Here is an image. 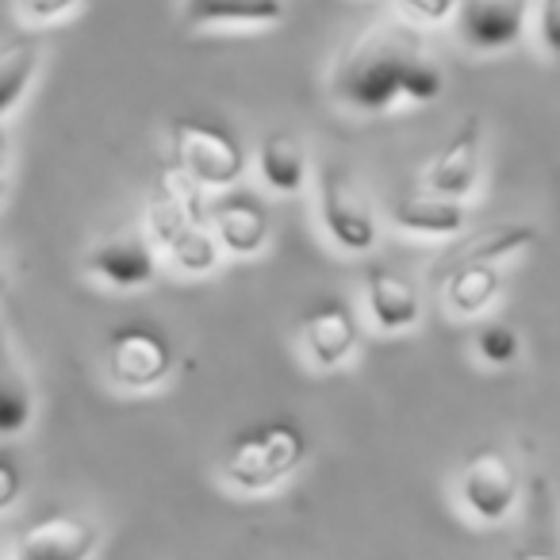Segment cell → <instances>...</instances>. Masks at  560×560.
<instances>
[{
	"label": "cell",
	"instance_id": "6da1fadb",
	"mask_svg": "<svg viewBox=\"0 0 560 560\" xmlns=\"http://www.w3.org/2000/svg\"><path fill=\"white\" fill-rule=\"evenodd\" d=\"M330 93L358 116H388L404 104H438L445 73L427 50L419 27L404 20H376L338 55Z\"/></svg>",
	"mask_w": 560,
	"mask_h": 560
},
{
	"label": "cell",
	"instance_id": "7a4b0ae2",
	"mask_svg": "<svg viewBox=\"0 0 560 560\" xmlns=\"http://www.w3.org/2000/svg\"><path fill=\"white\" fill-rule=\"evenodd\" d=\"M307 460V434L292 419H269L246 427L226 442L219 476L238 495H269L300 472Z\"/></svg>",
	"mask_w": 560,
	"mask_h": 560
},
{
	"label": "cell",
	"instance_id": "3957f363",
	"mask_svg": "<svg viewBox=\"0 0 560 560\" xmlns=\"http://www.w3.org/2000/svg\"><path fill=\"white\" fill-rule=\"evenodd\" d=\"M173 170H180L203 192H223L246 177V150L226 127L177 119L170 127Z\"/></svg>",
	"mask_w": 560,
	"mask_h": 560
},
{
	"label": "cell",
	"instance_id": "277c9868",
	"mask_svg": "<svg viewBox=\"0 0 560 560\" xmlns=\"http://www.w3.org/2000/svg\"><path fill=\"white\" fill-rule=\"evenodd\" d=\"M177 353L165 330L150 323H124L104 342V373L119 392H154L173 376Z\"/></svg>",
	"mask_w": 560,
	"mask_h": 560
},
{
	"label": "cell",
	"instance_id": "5b68a950",
	"mask_svg": "<svg viewBox=\"0 0 560 560\" xmlns=\"http://www.w3.org/2000/svg\"><path fill=\"white\" fill-rule=\"evenodd\" d=\"M315 185H319V219L327 238L342 254H369L381 238V226H376V211L365 185L346 165L319 170Z\"/></svg>",
	"mask_w": 560,
	"mask_h": 560
},
{
	"label": "cell",
	"instance_id": "8992f818",
	"mask_svg": "<svg viewBox=\"0 0 560 560\" xmlns=\"http://www.w3.org/2000/svg\"><path fill=\"white\" fill-rule=\"evenodd\" d=\"M457 495L460 506L483 526H499L514 514L522 495L518 468L499 445H480L465 457L457 472Z\"/></svg>",
	"mask_w": 560,
	"mask_h": 560
},
{
	"label": "cell",
	"instance_id": "52a82bcc",
	"mask_svg": "<svg viewBox=\"0 0 560 560\" xmlns=\"http://www.w3.org/2000/svg\"><path fill=\"white\" fill-rule=\"evenodd\" d=\"M203 223H208L211 238L219 249L231 257H254L269 246V211L257 196L242 192L238 185L215 192V200L203 203Z\"/></svg>",
	"mask_w": 560,
	"mask_h": 560
},
{
	"label": "cell",
	"instance_id": "ba28073f",
	"mask_svg": "<svg viewBox=\"0 0 560 560\" xmlns=\"http://www.w3.org/2000/svg\"><path fill=\"white\" fill-rule=\"evenodd\" d=\"M96 549H101V526L96 522L55 511L20 529L9 560H93Z\"/></svg>",
	"mask_w": 560,
	"mask_h": 560
},
{
	"label": "cell",
	"instance_id": "9c48e42d",
	"mask_svg": "<svg viewBox=\"0 0 560 560\" xmlns=\"http://www.w3.org/2000/svg\"><path fill=\"white\" fill-rule=\"evenodd\" d=\"M158 249L142 231H119L85 254V272L116 292H142L158 280Z\"/></svg>",
	"mask_w": 560,
	"mask_h": 560
},
{
	"label": "cell",
	"instance_id": "30bf717a",
	"mask_svg": "<svg viewBox=\"0 0 560 560\" xmlns=\"http://www.w3.org/2000/svg\"><path fill=\"white\" fill-rule=\"evenodd\" d=\"M453 16L468 50L499 55V50H511L526 32L529 0H457Z\"/></svg>",
	"mask_w": 560,
	"mask_h": 560
},
{
	"label": "cell",
	"instance_id": "8fae6325",
	"mask_svg": "<svg viewBox=\"0 0 560 560\" xmlns=\"http://www.w3.org/2000/svg\"><path fill=\"white\" fill-rule=\"evenodd\" d=\"M483 173V124L480 119H465L457 135L445 142L434 154V162L427 165L422 177V192L450 196V200H468L480 185Z\"/></svg>",
	"mask_w": 560,
	"mask_h": 560
},
{
	"label": "cell",
	"instance_id": "7c38bea8",
	"mask_svg": "<svg viewBox=\"0 0 560 560\" xmlns=\"http://www.w3.org/2000/svg\"><path fill=\"white\" fill-rule=\"evenodd\" d=\"M300 342H304V353L315 369L335 373L358 350V319H353V312L342 300L315 304L300 323Z\"/></svg>",
	"mask_w": 560,
	"mask_h": 560
},
{
	"label": "cell",
	"instance_id": "4fadbf2b",
	"mask_svg": "<svg viewBox=\"0 0 560 560\" xmlns=\"http://www.w3.org/2000/svg\"><path fill=\"white\" fill-rule=\"evenodd\" d=\"M365 312L384 335H407L422 323V292L415 280L388 265H369L365 269Z\"/></svg>",
	"mask_w": 560,
	"mask_h": 560
},
{
	"label": "cell",
	"instance_id": "5bb4252c",
	"mask_svg": "<svg viewBox=\"0 0 560 560\" xmlns=\"http://www.w3.org/2000/svg\"><path fill=\"white\" fill-rule=\"evenodd\" d=\"M537 242V226L529 223H495L483 231L468 234V238H453L450 249L438 257L434 277L442 280L445 272L465 269V265H503L511 257H518L522 249H529Z\"/></svg>",
	"mask_w": 560,
	"mask_h": 560
},
{
	"label": "cell",
	"instance_id": "9a60e30c",
	"mask_svg": "<svg viewBox=\"0 0 560 560\" xmlns=\"http://www.w3.org/2000/svg\"><path fill=\"white\" fill-rule=\"evenodd\" d=\"M392 223L404 234H415V238H438V242H453L465 234L468 226V208L465 200H450V196L438 192H411L399 196L392 203Z\"/></svg>",
	"mask_w": 560,
	"mask_h": 560
},
{
	"label": "cell",
	"instance_id": "2e32d148",
	"mask_svg": "<svg viewBox=\"0 0 560 560\" xmlns=\"http://www.w3.org/2000/svg\"><path fill=\"white\" fill-rule=\"evenodd\" d=\"M35 419V384L9 327L0 323V442L20 438Z\"/></svg>",
	"mask_w": 560,
	"mask_h": 560
},
{
	"label": "cell",
	"instance_id": "e0dca14e",
	"mask_svg": "<svg viewBox=\"0 0 560 560\" xmlns=\"http://www.w3.org/2000/svg\"><path fill=\"white\" fill-rule=\"evenodd\" d=\"M289 16L284 0H185V24L192 32H223V27H277Z\"/></svg>",
	"mask_w": 560,
	"mask_h": 560
},
{
	"label": "cell",
	"instance_id": "ac0fdd59",
	"mask_svg": "<svg viewBox=\"0 0 560 560\" xmlns=\"http://www.w3.org/2000/svg\"><path fill=\"white\" fill-rule=\"evenodd\" d=\"M257 177L269 192L277 196H300L312 180V162L296 135L272 131L257 147Z\"/></svg>",
	"mask_w": 560,
	"mask_h": 560
},
{
	"label": "cell",
	"instance_id": "d6986e66",
	"mask_svg": "<svg viewBox=\"0 0 560 560\" xmlns=\"http://www.w3.org/2000/svg\"><path fill=\"white\" fill-rule=\"evenodd\" d=\"M445 284V307L460 319H476V315L491 312L503 292V269L499 265H465L442 277Z\"/></svg>",
	"mask_w": 560,
	"mask_h": 560
},
{
	"label": "cell",
	"instance_id": "ffe728a7",
	"mask_svg": "<svg viewBox=\"0 0 560 560\" xmlns=\"http://www.w3.org/2000/svg\"><path fill=\"white\" fill-rule=\"evenodd\" d=\"M43 66V39L39 35H24V39L9 43L0 50V119L12 116L27 89L35 85Z\"/></svg>",
	"mask_w": 560,
	"mask_h": 560
},
{
	"label": "cell",
	"instance_id": "44dd1931",
	"mask_svg": "<svg viewBox=\"0 0 560 560\" xmlns=\"http://www.w3.org/2000/svg\"><path fill=\"white\" fill-rule=\"evenodd\" d=\"M158 254L170 257L173 269H180L185 277H211V272L219 269V257H223V249H219V242L211 238L208 223H203V219H196V223L180 226V231L173 234V238L165 242Z\"/></svg>",
	"mask_w": 560,
	"mask_h": 560
},
{
	"label": "cell",
	"instance_id": "7402d4cb",
	"mask_svg": "<svg viewBox=\"0 0 560 560\" xmlns=\"http://www.w3.org/2000/svg\"><path fill=\"white\" fill-rule=\"evenodd\" d=\"M476 358L488 369H511L522 358V335L514 323L491 319L476 330Z\"/></svg>",
	"mask_w": 560,
	"mask_h": 560
},
{
	"label": "cell",
	"instance_id": "603a6c76",
	"mask_svg": "<svg viewBox=\"0 0 560 560\" xmlns=\"http://www.w3.org/2000/svg\"><path fill=\"white\" fill-rule=\"evenodd\" d=\"M81 4L85 0H16V12L24 16V24L50 27V24H62L66 16H73Z\"/></svg>",
	"mask_w": 560,
	"mask_h": 560
},
{
	"label": "cell",
	"instance_id": "cb8c5ba5",
	"mask_svg": "<svg viewBox=\"0 0 560 560\" xmlns=\"http://www.w3.org/2000/svg\"><path fill=\"white\" fill-rule=\"evenodd\" d=\"M537 39L549 50V58H560V0H541V12H537Z\"/></svg>",
	"mask_w": 560,
	"mask_h": 560
},
{
	"label": "cell",
	"instance_id": "d4e9b609",
	"mask_svg": "<svg viewBox=\"0 0 560 560\" xmlns=\"http://www.w3.org/2000/svg\"><path fill=\"white\" fill-rule=\"evenodd\" d=\"M399 9L419 24H445L457 12V0H399Z\"/></svg>",
	"mask_w": 560,
	"mask_h": 560
},
{
	"label": "cell",
	"instance_id": "484cf974",
	"mask_svg": "<svg viewBox=\"0 0 560 560\" xmlns=\"http://www.w3.org/2000/svg\"><path fill=\"white\" fill-rule=\"evenodd\" d=\"M20 495H24V472H20L16 460L0 453V514L12 511L20 503Z\"/></svg>",
	"mask_w": 560,
	"mask_h": 560
},
{
	"label": "cell",
	"instance_id": "4316f807",
	"mask_svg": "<svg viewBox=\"0 0 560 560\" xmlns=\"http://www.w3.org/2000/svg\"><path fill=\"white\" fill-rule=\"evenodd\" d=\"M514 560H560L557 552H534V549H522L514 552Z\"/></svg>",
	"mask_w": 560,
	"mask_h": 560
},
{
	"label": "cell",
	"instance_id": "83f0119b",
	"mask_svg": "<svg viewBox=\"0 0 560 560\" xmlns=\"http://www.w3.org/2000/svg\"><path fill=\"white\" fill-rule=\"evenodd\" d=\"M4 158H9V135L0 131V173H4Z\"/></svg>",
	"mask_w": 560,
	"mask_h": 560
},
{
	"label": "cell",
	"instance_id": "f1b7e54d",
	"mask_svg": "<svg viewBox=\"0 0 560 560\" xmlns=\"http://www.w3.org/2000/svg\"><path fill=\"white\" fill-rule=\"evenodd\" d=\"M4 292H9V272L0 269V296H4Z\"/></svg>",
	"mask_w": 560,
	"mask_h": 560
},
{
	"label": "cell",
	"instance_id": "f546056e",
	"mask_svg": "<svg viewBox=\"0 0 560 560\" xmlns=\"http://www.w3.org/2000/svg\"><path fill=\"white\" fill-rule=\"evenodd\" d=\"M4 192H9V177L0 173V200H4Z\"/></svg>",
	"mask_w": 560,
	"mask_h": 560
}]
</instances>
